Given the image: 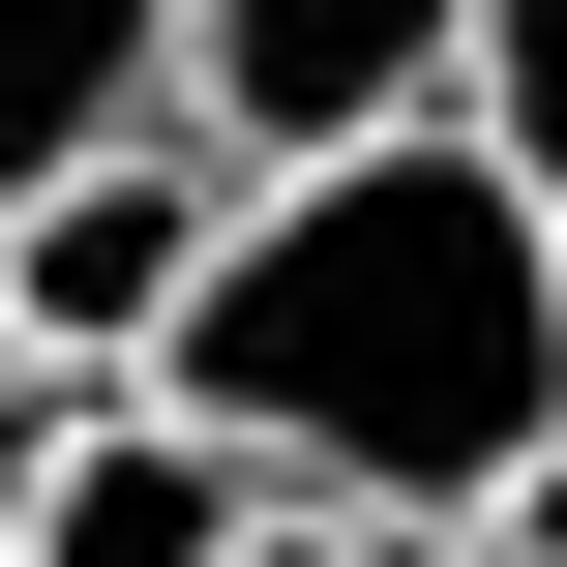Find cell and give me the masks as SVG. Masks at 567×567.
<instances>
[{
  "label": "cell",
  "mask_w": 567,
  "mask_h": 567,
  "mask_svg": "<svg viewBox=\"0 0 567 567\" xmlns=\"http://www.w3.org/2000/svg\"><path fill=\"white\" fill-rule=\"evenodd\" d=\"M30 419H60V389H30ZM30 419H0V567H30Z\"/></svg>",
  "instance_id": "obj_9"
},
{
  "label": "cell",
  "mask_w": 567,
  "mask_h": 567,
  "mask_svg": "<svg viewBox=\"0 0 567 567\" xmlns=\"http://www.w3.org/2000/svg\"><path fill=\"white\" fill-rule=\"evenodd\" d=\"M449 120H478V150L567 209V0H478V90H449Z\"/></svg>",
  "instance_id": "obj_6"
},
{
  "label": "cell",
  "mask_w": 567,
  "mask_h": 567,
  "mask_svg": "<svg viewBox=\"0 0 567 567\" xmlns=\"http://www.w3.org/2000/svg\"><path fill=\"white\" fill-rule=\"evenodd\" d=\"M179 120V0H0V209Z\"/></svg>",
  "instance_id": "obj_5"
},
{
  "label": "cell",
  "mask_w": 567,
  "mask_h": 567,
  "mask_svg": "<svg viewBox=\"0 0 567 567\" xmlns=\"http://www.w3.org/2000/svg\"><path fill=\"white\" fill-rule=\"evenodd\" d=\"M478 90V0H179V120L239 179H329V150H419Z\"/></svg>",
  "instance_id": "obj_3"
},
{
  "label": "cell",
  "mask_w": 567,
  "mask_h": 567,
  "mask_svg": "<svg viewBox=\"0 0 567 567\" xmlns=\"http://www.w3.org/2000/svg\"><path fill=\"white\" fill-rule=\"evenodd\" d=\"M239 538H269V478L179 389H60L30 419V567H239Z\"/></svg>",
  "instance_id": "obj_4"
},
{
  "label": "cell",
  "mask_w": 567,
  "mask_h": 567,
  "mask_svg": "<svg viewBox=\"0 0 567 567\" xmlns=\"http://www.w3.org/2000/svg\"><path fill=\"white\" fill-rule=\"evenodd\" d=\"M150 389H179L269 508L478 538V508L567 449V209L478 150V120L329 150V179H269V209H239V269H209V329H179Z\"/></svg>",
  "instance_id": "obj_1"
},
{
  "label": "cell",
  "mask_w": 567,
  "mask_h": 567,
  "mask_svg": "<svg viewBox=\"0 0 567 567\" xmlns=\"http://www.w3.org/2000/svg\"><path fill=\"white\" fill-rule=\"evenodd\" d=\"M239 567H478V538H359V508H269Z\"/></svg>",
  "instance_id": "obj_7"
},
{
  "label": "cell",
  "mask_w": 567,
  "mask_h": 567,
  "mask_svg": "<svg viewBox=\"0 0 567 567\" xmlns=\"http://www.w3.org/2000/svg\"><path fill=\"white\" fill-rule=\"evenodd\" d=\"M0 419H30V329H0Z\"/></svg>",
  "instance_id": "obj_10"
},
{
  "label": "cell",
  "mask_w": 567,
  "mask_h": 567,
  "mask_svg": "<svg viewBox=\"0 0 567 567\" xmlns=\"http://www.w3.org/2000/svg\"><path fill=\"white\" fill-rule=\"evenodd\" d=\"M239 150L209 120H150V150H90V179H30L0 209V329H30V389H150L179 329H209V269H239Z\"/></svg>",
  "instance_id": "obj_2"
},
{
  "label": "cell",
  "mask_w": 567,
  "mask_h": 567,
  "mask_svg": "<svg viewBox=\"0 0 567 567\" xmlns=\"http://www.w3.org/2000/svg\"><path fill=\"white\" fill-rule=\"evenodd\" d=\"M478 567H567V449H538V478H508V508H478Z\"/></svg>",
  "instance_id": "obj_8"
}]
</instances>
